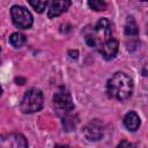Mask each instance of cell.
Here are the masks:
<instances>
[{
  "instance_id": "20",
  "label": "cell",
  "mask_w": 148,
  "mask_h": 148,
  "mask_svg": "<svg viewBox=\"0 0 148 148\" xmlns=\"http://www.w3.org/2000/svg\"><path fill=\"white\" fill-rule=\"evenodd\" d=\"M0 53H1V47H0Z\"/></svg>"
},
{
  "instance_id": "15",
  "label": "cell",
  "mask_w": 148,
  "mask_h": 148,
  "mask_svg": "<svg viewBox=\"0 0 148 148\" xmlns=\"http://www.w3.org/2000/svg\"><path fill=\"white\" fill-rule=\"evenodd\" d=\"M30 6L37 12V13H43L44 9L46 8L47 1L49 0H28Z\"/></svg>"
},
{
  "instance_id": "17",
  "label": "cell",
  "mask_w": 148,
  "mask_h": 148,
  "mask_svg": "<svg viewBox=\"0 0 148 148\" xmlns=\"http://www.w3.org/2000/svg\"><path fill=\"white\" fill-rule=\"evenodd\" d=\"M15 82H16L17 84H24L25 79H23V77H16V79H15Z\"/></svg>"
},
{
  "instance_id": "4",
  "label": "cell",
  "mask_w": 148,
  "mask_h": 148,
  "mask_svg": "<svg viewBox=\"0 0 148 148\" xmlns=\"http://www.w3.org/2000/svg\"><path fill=\"white\" fill-rule=\"evenodd\" d=\"M53 104L57 113L62 117L74 110V103L69 91L65 87H60L53 95Z\"/></svg>"
},
{
  "instance_id": "2",
  "label": "cell",
  "mask_w": 148,
  "mask_h": 148,
  "mask_svg": "<svg viewBox=\"0 0 148 148\" xmlns=\"http://www.w3.org/2000/svg\"><path fill=\"white\" fill-rule=\"evenodd\" d=\"M106 92L112 98L118 101H126L132 96L133 81L127 74L117 72L108 80Z\"/></svg>"
},
{
  "instance_id": "3",
  "label": "cell",
  "mask_w": 148,
  "mask_h": 148,
  "mask_svg": "<svg viewBox=\"0 0 148 148\" xmlns=\"http://www.w3.org/2000/svg\"><path fill=\"white\" fill-rule=\"evenodd\" d=\"M44 104L43 92L37 88H30L25 91L20 109L23 113H35L42 110Z\"/></svg>"
},
{
  "instance_id": "1",
  "label": "cell",
  "mask_w": 148,
  "mask_h": 148,
  "mask_svg": "<svg viewBox=\"0 0 148 148\" xmlns=\"http://www.w3.org/2000/svg\"><path fill=\"white\" fill-rule=\"evenodd\" d=\"M86 43L96 50L106 40L112 38V24L106 17L99 18L94 27H87L83 30Z\"/></svg>"
},
{
  "instance_id": "11",
  "label": "cell",
  "mask_w": 148,
  "mask_h": 148,
  "mask_svg": "<svg viewBox=\"0 0 148 148\" xmlns=\"http://www.w3.org/2000/svg\"><path fill=\"white\" fill-rule=\"evenodd\" d=\"M140 124H141L140 117L138 116V113L135 111H130V112H127L125 114V117H124V125H125V127L128 131L135 132L140 127Z\"/></svg>"
},
{
  "instance_id": "16",
  "label": "cell",
  "mask_w": 148,
  "mask_h": 148,
  "mask_svg": "<svg viewBox=\"0 0 148 148\" xmlns=\"http://www.w3.org/2000/svg\"><path fill=\"white\" fill-rule=\"evenodd\" d=\"M67 53H68V56H69L72 59H76L77 56H79V51H77V50H69Z\"/></svg>"
},
{
  "instance_id": "8",
  "label": "cell",
  "mask_w": 148,
  "mask_h": 148,
  "mask_svg": "<svg viewBox=\"0 0 148 148\" xmlns=\"http://www.w3.org/2000/svg\"><path fill=\"white\" fill-rule=\"evenodd\" d=\"M124 34H125L126 39H130V44H127L128 45L127 47L130 50L131 46H133L132 40L134 39L136 42V38L139 36V27H138V23L133 16H127L126 22H125V27H124Z\"/></svg>"
},
{
  "instance_id": "6",
  "label": "cell",
  "mask_w": 148,
  "mask_h": 148,
  "mask_svg": "<svg viewBox=\"0 0 148 148\" xmlns=\"http://www.w3.org/2000/svg\"><path fill=\"white\" fill-rule=\"evenodd\" d=\"M0 147L3 148H24L28 147V141L21 133L12 132L6 134H0Z\"/></svg>"
},
{
  "instance_id": "18",
  "label": "cell",
  "mask_w": 148,
  "mask_h": 148,
  "mask_svg": "<svg viewBox=\"0 0 148 148\" xmlns=\"http://www.w3.org/2000/svg\"><path fill=\"white\" fill-rule=\"evenodd\" d=\"M123 146H132V143H130V142H127V141H123V142H120L119 145H118V147H123Z\"/></svg>"
},
{
  "instance_id": "7",
  "label": "cell",
  "mask_w": 148,
  "mask_h": 148,
  "mask_svg": "<svg viewBox=\"0 0 148 148\" xmlns=\"http://www.w3.org/2000/svg\"><path fill=\"white\" fill-rule=\"evenodd\" d=\"M83 135L89 141H98L104 135V125L99 119L90 120L83 127Z\"/></svg>"
},
{
  "instance_id": "12",
  "label": "cell",
  "mask_w": 148,
  "mask_h": 148,
  "mask_svg": "<svg viewBox=\"0 0 148 148\" xmlns=\"http://www.w3.org/2000/svg\"><path fill=\"white\" fill-rule=\"evenodd\" d=\"M61 118H62V120H61L62 126H64L65 131H67V132L73 131V130L76 127L77 123H79L77 116H76V114H72V112H69V113L62 116Z\"/></svg>"
},
{
  "instance_id": "10",
  "label": "cell",
  "mask_w": 148,
  "mask_h": 148,
  "mask_svg": "<svg viewBox=\"0 0 148 148\" xmlns=\"http://www.w3.org/2000/svg\"><path fill=\"white\" fill-rule=\"evenodd\" d=\"M71 5H72L71 0H52L47 12L49 18H53L61 15L71 7Z\"/></svg>"
},
{
  "instance_id": "5",
  "label": "cell",
  "mask_w": 148,
  "mask_h": 148,
  "mask_svg": "<svg viewBox=\"0 0 148 148\" xmlns=\"http://www.w3.org/2000/svg\"><path fill=\"white\" fill-rule=\"evenodd\" d=\"M10 16L14 25L20 29H29L34 23L31 13L22 6H13L10 8Z\"/></svg>"
},
{
  "instance_id": "14",
  "label": "cell",
  "mask_w": 148,
  "mask_h": 148,
  "mask_svg": "<svg viewBox=\"0 0 148 148\" xmlns=\"http://www.w3.org/2000/svg\"><path fill=\"white\" fill-rule=\"evenodd\" d=\"M88 6L95 12H103L106 9V3L104 0H88Z\"/></svg>"
},
{
  "instance_id": "13",
  "label": "cell",
  "mask_w": 148,
  "mask_h": 148,
  "mask_svg": "<svg viewBox=\"0 0 148 148\" xmlns=\"http://www.w3.org/2000/svg\"><path fill=\"white\" fill-rule=\"evenodd\" d=\"M27 42V37L25 35L21 34V32H13L10 36H9V43L12 46L18 49V47H22Z\"/></svg>"
},
{
  "instance_id": "19",
  "label": "cell",
  "mask_w": 148,
  "mask_h": 148,
  "mask_svg": "<svg viewBox=\"0 0 148 148\" xmlns=\"http://www.w3.org/2000/svg\"><path fill=\"white\" fill-rule=\"evenodd\" d=\"M2 94V88H1V86H0V95Z\"/></svg>"
},
{
  "instance_id": "21",
  "label": "cell",
  "mask_w": 148,
  "mask_h": 148,
  "mask_svg": "<svg viewBox=\"0 0 148 148\" xmlns=\"http://www.w3.org/2000/svg\"><path fill=\"white\" fill-rule=\"evenodd\" d=\"M141 1H147V0H141Z\"/></svg>"
},
{
  "instance_id": "9",
  "label": "cell",
  "mask_w": 148,
  "mask_h": 148,
  "mask_svg": "<svg viewBox=\"0 0 148 148\" xmlns=\"http://www.w3.org/2000/svg\"><path fill=\"white\" fill-rule=\"evenodd\" d=\"M118 49H119L118 40L114 39V38H110L109 40H106L104 44L101 45V47L98 49V51L101 52V54L103 56L104 59L111 60V59H113L117 56Z\"/></svg>"
}]
</instances>
